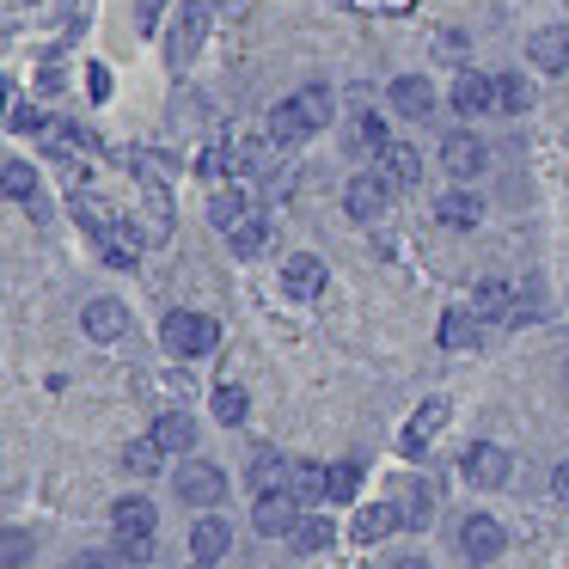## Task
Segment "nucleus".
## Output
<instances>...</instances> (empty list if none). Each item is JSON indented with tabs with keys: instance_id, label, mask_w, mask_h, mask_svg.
<instances>
[{
	"instance_id": "obj_1",
	"label": "nucleus",
	"mask_w": 569,
	"mask_h": 569,
	"mask_svg": "<svg viewBox=\"0 0 569 569\" xmlns=\"http://www.w3.org/2000/svg\"><path fill=\"white\" fill-rule=\"evenodd\" d=\"M160 337H166V349H172V356L197 361V356H209V349L221 343V325H214L209 312H172V319L160 325Z\"/></svg>"
},
{
	"instance_id": "obj_2",
	"label": "nucleus",
	"mask_w": 569,
	"mask_h": 569,
	"mask_svg": "<svg viewBox=\"0 0 569 569\" xmlns=\"http://www.w3.org/2000/svg\"><path fill=\"white\" fill-rule=\"evenodd\" d=\"M251 527L282 539V532L300 527V496L295 490H258V508H251Z\"/></svg>"
},
{
	"instance_id": "obj_3",
	"label": "nucleus",
	"mask_w": 569,
	"mask_h": 569,
	"mask_svg": "<svg viewBox=\"0 0 569 569\" xmlns=\"http://www.w3.org/2000/svg\"><path fill=\"white\" fill-rule=\"evenodd\" d=\"M386 202H392V184H386L380 172H373V178H349V190H343V214H349V221L373 227L386 214Z\"/></svg>"
},
{
	"instance_id": "obj_4",
	"label": "nucleus",
	"mask_w": 569,
	"mask_h": 569,
	"mask_svg": "<svg viewBox=\"0 0 569 569\" xmlns=\"http://www.w3.org/2000/svg\"><path fill=\"white\" fill-rule=\"evenodd\" d=\"M178 496L197 502V508L227 502V471H214L209 459H190V466H178Z\"/></svg>"
},
{
	"instance_id": "obj_5",
	"label": "nucleus",
	"mask_w": 569,
	"mask_h": 569,
	"mask_svg": "<svg viewBox=\"0 0 569 569\" xmlns=\"http://www.w3.org/2000/svg\"><path fill=\"white\" fill-rule=\"evenodd\" d=\"M209 13H214V0H184V19L172 26V43H166V56H172V68H184L190 56H197L202 31H209Z\"/></svg>"
},
{
	"instance_id": "obj_6",
	"label": "nucleus",
	"mask_w": 569,
	"mask_h": 569,
	"mask_svg": "<svg viewBox=\"0 0 569 569\" xmlns=\"http://www.w3.org/2000/svg\"><path fill=\"white\" fill-rule=\"evenodd\" d=\"M502 545H508V532L496 527L490 515H466V520H459V551H466L471 563H490V557H502Z\"/></svg>"
},
{
	"instance_id": "obj_7",
	"label": "nucleus",
	"mask_w": 569,
	"mask_h": 569,
	"mask_svg": "<svg viewBox=\"0 0 569 569\" xmlns=\"http://www.w3.org/2000/svg\"><path fill=\"white\" fill-rule=\"evenodd\" d=\"M441 166H447L453 178H478L483 166H490V148H483L471 129H453V136L441 141Z\"/></svg>"
},
{
	"instance_id": "obj_8",
	"label": "nucleus",
	"mask_w": 569,
	"mask_h": 569,
	"mask_svg": "<svg viewBox=\"0 0 569 569\" xmlns=\"http://www.w3.org/2000/svg\"><path fill=\"white\" fill-rule=\"evenodd\" d=\"M373 172H380L392 190H410V184L422 178V153L410 148V141H392V148H380V153H373Z\"/></svg>"
},
{
	"instance_id": "obj_9",
	"label": "nucleus",
	"mask_w": 569,
	"mask_h": 569,
	"mask_svg": "<svg viewBox=\"0 0 569 569\" xmlns=\"http://www.w3.org/2000/svg\"><path fill=\"white\" fill-rule=\"evenodd\" d=\"M459 471H466L471 483H483V490H496V483L508 478V453L496 441H478V447H466V459H459Z\"/></svg>"
},
{
	"instance_id": "obj_10",
	"label": "nucleus",
	"mask_w": 569,
	"mask_h": 569,
	"mask_svg": "<svg viewBox=\"0 0 569 569\" xmlns=\"http://www.w3.org/2000/svg\"><path fill=\"white\" fill-rule=\"evenodd\" d=\"M227 545H233V527H227L221 515H202L197 527H190V551H197V563H221Z\"/></svg>"
},
{
	"instance_id": "obj_11",
	"label": "nucleus",
	"mask_w": 569,
	"mask_h": 569,
	"mask_svg": "<svg viewBox=\"0 0 569 569\" xmlns=\"http://www.w3.org/2000/svg\"><path fill=\"white\" fill-rule=\"evenodd\" d=\"M80 319H87V337H99V343H117V337H129V307H123V300H92Z\"/></svg>"
},
{
	"instance_id": "obj_12",
	"label": "nucleus",
	"mask_w": 569,
	"mask_h": 569,
	"mask_svg": "<svg viewBox=\"0 0 569 569\" xmlns=\"http://www.w3.org/2000/svg\"><path fill=\"white\" fill-rule=\"evenodd\" d=\"M453 111L459 117H483V111H496V80H483V74H459L453 80Z\"/></svg>"
},
{
	"instance_id": "obj_13",
	"label": "nucleus",
	"mask_w": 569,
	"mask_h": 569,
	"mask_svg": "<svg viewBox=\"0 0 569 569\" xmlns=\"http://www.w3.org/2000/svg\"><path fill=\"white\" fill-rule=\"evenodd\" d=\"M392 111L398 117H417V123H422V117L435 111V87L422 74H398L392 80Z\"/></svg>"
},
{
	"instance_id": "obj_14",
	"label": "nucleus",
	"mask_w": 569,
	"mask_h": 569,
	"mask_svg": "<svg viewBox=\"0 0 569 569\" xmlns=\"http://www.w3.org/2000/svg\"><path fill=\"white\" fill-rule=\"evenodd\" d=\"M282 288H288L295 300H319V295H325V263H319V258H307V251H300V258H288Z\"/></svg>"
},
{
	"instance_id": "obj_15",
	"label": "nucleus",
	"mask_w": 569,
	"mask_h": 569,
	"mask_svg": "<svg viewBox=\"0 0 569 569\" xmlns=\"http://www.w3.org/2000/svg\"><path fill=\"white\" fill-rule=\"evenodd\" d=\"M111 527H117V539H148L153 532V502L148 496H123V502L111 508Z\"/></svg>"
},
{
	"instance_id": "obj_16",
	"label": "nucleus",
	"mask_w": 569,
	"mask_h": 569,
	"mask_svg": "<svg viewBox=\"0 0 569 569\" xmlns=\"http://www.w3.org/2000/svg\"><path fill=\"white\" fill-rule=\"evenodd\" d=\"M478 214H483V202L471 190H441L435 197V221L441 227H478Z\"/></svg>"
},
{
	"instance_id": "obj_17",
	"label": "nucleus",
	"mask_w": 569,
	"mask_h": 569,
	"mask_svg": "<svg viewBox=\"0 0 569 569\" xmlns=\"http://www.w3.org/2000/svg\"><path fill=\"white\" fill-rule=\"evenodd\" d=\"M447 422V398H429V405L410 417V429H405V453H422V447L435 441V429Z\"/></svg>"
},
{
	"instance_id": "obj_18",
	"label": "nucleus",
	"mask_w": 569,
	"mask_h": 569,
	"mask_svg": "<svg viewBox=\"0 0 569 569\" xmlns=\"http://www.w3.org/2000/svg\"><path fill=\"white\" fill-rule=\"evenodd\" d=\"M153 441H160L166 453H190V447H197V422H190L184 410H166V417L153 422Z\"/></svg>"
},
{
	"instance_id": "obj_19",
	"label": "nucleus",
	"mask_w": 569,
	"mask_h": 569,
	"mask_svg": "<svg viewBox=\"0 0 569 569\" xmlns=\"http://www.w3.org/2000/svg\"><path fill=\"white\" fill-rule=\"evenodd\" d=\"M300 136H312L307 111H300V99H282L270 111V141H276V148H288V141H300Z\"/></svg>"
},
{
	"instance_id": "obj_20",
	"label": "nucleus",
	"mask_w": 569,
	"mask_h": 569,
	"mask_svg": "<svg viewBox=\"0 0 569 569\" xmlns=\"http://www.w3.org/2000/svg\"><path fill=\"white\" fill-rule=\"evenodd\" d=\"M471 312H478V319H508V312H515V300H508V282H502V276H483V282L471 288Z\"/></svg>"
},
{
	"instance_id": "obj_21",
	"label": "nucleus",
	"mask_w": 569,
	"mask_h": 569,
	"mask_svg": "<svg viewBox=\"0 0 569 569\" xmlns=\"http://www.w3.org/2000/svg\"><path fill=\"white\" fill-rule=\"evenodd\" d=\"M527 50H532V62H539L545 68V74H563V68H569V31H539V38H532L527 43Z\"/></svg>"
},
{
	"instance_id": "obj_22",
	"label": "nucleus",
	"mask_w": 569,
	"mask_h": 569,
	"mask_svg": "<svg viewBox=\"0 0 569 569\" xmlns=\"http://www.w3.org/2000/svg\"><path fill=\"white\" fill-rule=\"evenodd\" d=\"M405 520V508H392V502H373V508H361L356 515V539L361 545H373V539H386V532Z\"/></svg>"
},
{
	"instance_id": "obj_23",
	"label": "nucleus",
	"mask_w": 569,
	"mask_h": 569,
	"mask_svg": "<svg viewBox=\"0 0 569 569\" xmlns=\"http://www.w3.org/2000/svg\"><path fill=\"white\" fill-rule=\"evenodd\" d=\"M288 478H295V459L270 453V447L251 459V483H258V490H288Z\"/></svg>"
},
{
	"instance_id": "obj_24",
	"label": "nucleus",
	"mask_w": 569,
	"mask_h": 569,
	"mask_svg": "<svg viewBox=\"0 0 569 569\" xmlns=\"http://www.w3.org/2000/svg\"><path fill=\"white\" fill-rule=\"evenodd\" d=\"M288 539H295V551H300V557H312V551H325V545L337 539V527H331L325 515H300V527L288 532Z\"/></svg>"
},
{
	"instance_id": "obj_25",
	"label": "nucleus",
	"mask_w": 569,
	"mask_h": 569,
	"mask_svg": "<svg viewBox=\"0 0 569 569\" xmlns=\"http://www.w3.org/2000/svg\"><path fill=\"white\" fill-rule=\"evenodd\" d=\"M209 221L221 227V233H233V227L246 221V190H214V197H209Z\"/></svg>"
},
{
	"instance_id": "obj_26",
	"label": "nucleus",
	"mask_w": 569,
	"mask_h": 569,
	"mask_svg": "<svg viewBox=\"0 0 569 569\" xmlns=\"http://www.w3.org/2000/svg\"><path fill=\"white\" fill-rule=\"evenodd\" d=\"M227 239H233V251H239V258H258V251L270 246V221H263V214H246V221H239Z\"/></svg>"
},
{
	"instance_id": "obj_27",
	"label": "nucleus",
	"mask_w": 569,
	"mask_h": 569,
	"mask_svg": "<svg viewBox=\"0 0 569 569\" xmlns=\"http://www.w3.org/2000/svg\"><path fill=\"white\" fill-rule=\"evenodd\" d=\"M160 459H166V447L153 441V435H141V441L123 447V466L136 471V478H153V471H160Z\"/></svg>"
},
{
	"instance_id": "obj_28",
	"label": "nucleus",
	"mask_w": 569,
	"mask_h": 569,
	"mask_svg": "<svg viewBox=\"0 0 569 569\" xmlns=\"http://www.w3.org/2000/svg\"><path fill=\"white\" fill-rule=\"evenodd\" d=\"M325 478H331V466H307V459H300L295 478H288V490H295L300 502H325Z\"/></svg>"
},
{
	"instance_id": "obj_29",
	"label": "nucleus",
	"mask_w": 569,
	"mask_h": 569,
	"mask_svg": "<svg viewBox=\"0 0 569 569\" xmlns=\"http://www.w3.org/2000/svg\"><path fill=\"white\" fill-rule=\"evenodd\" d=\"M527 104H532V87H527L520 74H502V80H496V111H502V117H520Z\"/></svg>"
},
{
	"instance_id": "obj_30",
	"label": "nucleus",
	"mask_w": 569,
	"mask_h": 569,
	"mask_svg": "<svg viewBox=\"0 0 569 569\" xmlns=\"http://www.w3.org/2000/svg\"><path fill=\"white\" fill-rule=\"evenodd\" d=\"M441 343L447 349H471V343H478V312H447V319H441Z\"/></svg>"
},
{
	"instance_id": "obj_31",
	"label": "nucleus",
	"mask_w": 569,
	"mask_h": 569,
	"mask_svg": "<svg viewBox=\"0 0 569 569\" xmlns=\"http://www.w3.org/2000/svg\"><path fill=\"white\" fill-rule=\"evenodd\" d=\"M0 178H7V197H13V202H38V172H31L26 160H7V172H0Z\"/></svg>"
},
{
	"instance_id": "obj_32",
	"label": "nucleus",
	"mask_w": 569,
	"mask_h": 569,
	"mask_svg": "<svg viewBox=\"0 0 569 569\" xmlns=\"http://www.w3.org/2000/svg\"><path fill=\"white\" fill-rule=\"evenodd\" d=\"M295 99H300V111H307V123H312V129H325V123L337 117V99H331L325 87H307V92H295Z\"/></svg>"
},
{
	"instance_id": "obj_33",
	"label": "nucleus",
	"mask_w": 569,
	"mask_h": 569,
	"mask_svg": "<svg viewBox=\"0 0 569 569\" xmlns=\"http://www.w3.org/2000/svg\"><path fill=\"white\" fill-rule=\"evenodd\" d=\"M405 520L410 527H429L435 520V490L429 483H405Z\"/></svg>"
},
{
	"instance_id": "obj_34",
	"label": "nucleus",
	"mask_w": 569,
	"mask_h": 569,
	"mask_svg": "<svg viewBox=\"0 0 569 569\" xmlns=\"http://www.w3.org/2000/svg\"><path fill=\"white\" fill-rule=\"evenodd\" d=\"M356 490H361V466H331V478H325V496H331V502H356Z\"/></svg>"
},
{
	"instance_id": "obj_35",
	"label": "nucleus",
	"mask_w": 569,
	"mask_h": 569,
	"mask_svg": "<svg viewBox=\"0 0 569 569\" xmlns=\"http://www.w3.org/2000/svg\"><path fill=\"white\" fill-rule=\"evenodd\" d=\"M349 148H392V136H386V117H373V111H361L356 117V141H349Z\"/></svg>"
},
{
	"instance_id": "obj_36",
	"label": "nucleus",
	"mask_w": 569,
	"mask_h": 569,
	"mask_svg": "<svg viewBox=\"0 0 569 569\" xmlns=\"http://www.w3.org/2000/svg\"><path fill=\"white\" fill-rule=\"evenodd\" d=\"M246 410H251L246 386H221V392H214V417L221 422H246Z\"/></svg>"
},
{
	"instance_id": "obj_37",
	"label": "nucleus",
	"mask_w": 569,
	"mask_h": 569,
	"mask_svg": "<svg viewBox=\"0 0 569 569\" xmlns=\"http://www.w3.org/2000/svg\"><path fill=\"white\" fill-rule=\"evenodd\" d=\"M239 160H246V153H239V148H209V153H202L197 166H202V172H209V178H221V172H233Z\"/></svg>"
},
{
	"instance_id": "obj_38",
	"label": "nucleus",
	"mask_w": 569,
	"mask_h": 569,
	"mask_svg": "<svg viewBox=\"0 0 569 569\" xmlns=\"http://www.w3.org/2000/svg\"><path fill=\"white\" fill-rule=\"evenodd\" d=\"M0 557H7V569H19V563H26V557H31V539H26V532H7V551H0Z\"/></svg>"
},
{
	"instance_id": "obj_39",
	"label": "nucleus",
	"mask_w": 569,
	"mask_h": 569,
	"mask_svg": "<svg viewBox=\"0 0 569 569\" xmlns=\"http://www.w3.org/2000/svg\"><path fill=\"white\" fill-rule=\"evenodd\" d=\"M435 50H441L447 62H466V38H459V31H441V43H435Z\"/></svg>"
},
{
	"instance_id": "obj_40",
	"label": "nucleus",
	"mask_w": 569,
	"mask_h": 569,
	"mask_svg": "<svg viewBox=\"0 0 569 569\" xmlns=\"http://www.w3.org/2000/svg\"><path fill=\"white\" fill-rule=\"evenodd\" d=\"M87 87H92V99H111V74L104 68H87Z\"/></svg>"
},
{
	"instance_id": "obj_41",
	"label": "nucleus",
	"mask_w": 569,
	"mask_h": 569,
	"mask_svg": "<svg viewBox=\"0 0 569 569\" xmlns=\"http://www.w3.org/2000/svg\"><path fill=\"white\" fill-rule=\"evenodd\" d=\"M13 129H19V136H26V129H43V117L26 111V104H13Z\"/></svg>"
},
{
	"instance_id": "obj_42",
	"label": "nucleus",
	"mask_w": 569,
	"mask_h": 569,
	"mask_svg": "<svg viewBox=\"0 0 569 569\" xmlns=\"http://www.w3.org/2000/svg\"><path fill=\"white\" fill-rule=\"evenodd\" d=\"M551 490H557V502H569V459L551 471Z\"/></svg>"
},
{
	"instance_id": "obj_43",
	"label": "nucleus",
	"mask_w": 569,
	"mask_h": 569,
	"mask_svg": "<svg viewBox=\"0 0 569 569\" xmlns=\"http://www.w3.org/2000/svg\"><path fill=\"white\" fill-rule=\"evenodd\" d=\"M74 569H117V563L104 551H87V557H74Z\"/></svg>"
},
{
	"instance_id": "obj_44",
	"label": "nucleus",
	"mask_w": 569,
	"mask_h": 569,
	"mask_svg": "<svg viewBox=\"0 0 569 569\" xmlns=\"http://www.w3.org/2000/svg\"><path fill=\"white\" fill-rule=\"evenodd\" d=\"M166 0H141V31H153V19H160Z\"/></svg>"
},
{
	"instance_id": "obj_45",
	"label": "nucleus",
	"mask_w": 569,
	"mask_h": 569,
	"mask_svg": "<svg viewBox=\"0 0 569 569\" xmlns=\"http://www.w3.org/2000/svg\"><path fill=\"white\" fill-rule=\"evenodd\" d=\"M392 569H429V563H422V557H398Z\"/></svg>"
},
{
	"instance_id": "obj_46",
	"label": "nucleus",
	"mask_w": 569,
	"mask_h": 569,
	"mask_svg": "<svg viewBox=\"0 0 569 569\" xmlns=\"http://www.w3.org/2000/svg\"><path fill=\"white\" fill-rule=\"evenodd\" d=\"M197 569H209V563H197Z\"/></svg>"
}]
</instances>
